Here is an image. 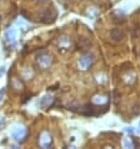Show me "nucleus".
<instances>
[{
  "instance_id": "nucleus-11",
  "label": "nucleus",
  "mask_w": 140,
  "mask_h": 149,
  "mask_svg": "<svg viewBox=\"0 0 140 149\" xmlns=\"http://www.w3.org/2000/svg\"><path fill=\"white\" fill-rule=\"evenodd\" d=\"M4 73H5V68H4V67H1V68H0V77H1Z\"/></svg>"
},
{
  "instance_id": "nucleus-2",
  "label": "nucleus",
  "mask_w": 140,
  "mask_h": 149,
  "mask_svg": "<svg viewBox=\"0 0 140 149\" xmlns=\"http://www.w3.org/2000/svg\"><path fill=\"white\" fill-rule=\"evenodd\" d=\"M94 63V55L90 54V53H86V54L81 55L79 59V68L81 70H86L88 68H90V65Z\"/></svg>"
},
{
  "instance_id": "nucleus-1",
  "label": "nucleus",
  "mask_w": 140,
  "mask_h": 149,
  "mask_svg": "<svg viewBox=\"0 0 140 149\" xmlns=\"http://www.w3.org/2000/svg\"><path fill=\"white\" fill-rule=\"evenodd\" d=\"M11 135H13V138L16 142H23V140H25L26 135H28V130H26V128L23 125H16L13 128V130H11Z\"/></svg>"
},
{
  "instance_id": "nucleus-9",
  "label": "nucleus",
  "mask_w": 140,
  "mask_h": 149,
  "mask_svg": "<svg viewBox=\"0 0 140 149\" xmlns=\"http://www.w3.org/2000/svg\"><path fill=\"white\" fill-rule=\"evenodd\" d=\"M106 102V98H104L103 95H96V97L93 98V103L95 104H101V103H105Z\"/></svg>"
},
{
  "instance_id": "nucleus-6",
  "label": "nucleus",
  "mask_w": 140,
  "mask_h": 149,
  "mask_svg": "<svg viewBox=\"0 0 140 149\" xmlns=\"http://www.w3.org/2000/svg\"><path fill=\"white\" fill-rule=\"evenodd\" d=\"M5 40H6V43H9L11 45L15 43V40H16V30L14 28H10V29H8V30L5 31Z\"/></svg>"
},
{
  "instance_id": "nucleus-4",
  "label": "nucleus",
  "mask_w": 140,
  "mask_h": 149,
  "mask_svg": "<svg viewBox=\"0 0 140 149\" xmlns=\"http://www.w3.org/2000/svg\"><path fill=\"white\" fill-rule=\"evenodd\" d=\"M51 144H53V138L50 133L46 130L42 132V134L39 135V146L42 148H49L51 147Z\"/></svg>"
},
{
  "instance_id": "nucleus-7",
  "label": "nucleus",
  "mask_w": 140,
  "mask_h": 149,
  "mask_svg": "<svg viewBox=\"0 0 140 149\" xmlns=\"http://www.w3.org/2000/svg\"><path fill=\"white\" fill-rule=\"evenodd\" d=\"M53 100H54V98H53L51 95H45V97L40 99V107L48 108V107H50L53 104Z\"/></svg>"
},
{
  "instance_id": "nucleus-3",
  "label": "nucleus",
  "mask_w": 140,
  "mask_h": 149,
  "mask_svg": "<svg viewBox=\"0 0 140 149\" xmlns=\"http://www.w3.org/2000/svg\"><path fill=\"white\" fill-rule=\"evenodd\" d=\"M36 61H38L40 68L48 69L53 63V58L50 54H48V53H43V54H40L38 58H36Z\"/></svg>"
},
{
  "instance_id": "nucleus-8",
  "label": "nucleus",
  "mask_w": 140,
  "mask_h": 149,
  "mask_svg": "<svg viewBox=\"0 0 140 149\" xmlns=\"http://www.w3.org/2000/svg\"><path fill=\"white\" fill-rule=\"evenodd\" d=\"M59 47L64 48V49L70 47V40H69L68 36H60L59 38Z\"/></svg>"
},
{
  "instance_id": "nucleus-5",
  "label": "nucleus",
  "mask_w": 140,
  "mask_h": 149,
  "mask_svg": "<svg viewBox=\"0 0 140 149\" xmlns=\"http://www.w3.org/2000/svg\"><path fill=\"white\" fill-rule=\"evenodd\" d=\"M110 38L114 41H120L124 39V31L120 30L119 28H114V29H112V31H110Z\"/></svg>"
},
{
  "instance_id": "nucleus-12",
  "label": "nucleus",
  "mask_w": 140,
  "mask_h": 149,
  "mask_svg": "<svg viewBox=\"0 0 140 149\" xmlns=\"http://www.w3.org/2000/svg\"><path fill=\"white\" fill-rule=\"evenodd\" d=\"M4 92H5V90H4V89L0 90V100H1V98H3V95H4Z\"/></svg>"
},
{
  "instance_id": "nucleus-10",
  "label": "nucleus",
  "mask_w": 140,
  "mask_h": 149,
  "mask_svg": "<svg viewBox=\"0 0 140 149\" xmlns=\"http://www.w3.org/2000/svg\"><path fill=\"white\" fill-rule=\"evenodd\" d=\"M124 146H125V147H133V146H134V143L131 142L130 139H125V142H124Z\"/></svg>"
}]
</instances>
